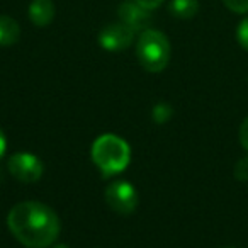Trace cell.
<instances>
[{"instance_id":"1","label":"cell","mask_w":248,"mask_h":248,"mask_svg":"<svg viewBox=\"0 0 248 248\" xmlns=\"http://www.w3.org/2000/svg\"><path fill=\"white\" fill-rule=\"evenodd\" d=\"M7 226L16 240L28 248L51 247L62 230L58 214L36 201L16 204L7 214Z\"/></svg>"},{"instance_id":"2","label":"cell","mask_w":248,"mask_h":248,"mask_svg":"<svg viewBox=\"0 0 248 248\" xmlns=\"http://www.w3.org/2000/svg\"><path fill=\"white\" fill-rule=\"evenodd\" d=\"M93 163L102 175L112 177L123 172L131 162V148L116 135H102L93 141L90 150Z\"/></svg>"},{"instance_id":"3","label":"cell","mask_w":248,"mask_h":248,"mask_svg":"<svg viewBox=\"0 0 248 248\" xmlns=\"http://www.w3.org/2000/svg\"><path fill=\"white\" fill-rule=\"evenodd\" d=\"M170 43L167 36L155 29L141 32L136 43V56L141 66L150 73H158L167 68L170 62Z\"/></svg>"},{"instance_id":"4","label":"cell","mask_w":248,"mask_h":248,"mask_svg":"<svg viewBox=\"0 0 248 248\" xmlns=\"http://www.w3.org/2000/svg\"><path fill=\"white\" fill-rule=\"evenodd\" d=\"M106 202L114 213L131 214L138 206V192L126 180H114L106 189Z\"/></svg>"},{"instance_id":"5","label":"cell","mask_w":248,"mask_h":248,"mask_svg":"<svg viewBox=\"0 0 248 248\" xmlns=\"http://www.w3.org/2000/svg\"><path fill=\"white\" fill-rule=\"evenodd\" d=\"M9 172L14 179L24 184L38 182L43 175V162L36 155L28 152H17L7 162Z\"/></svg>"},{"instance_id":"6","label":"cell","mask_w":248,"mask_h":248,"mask_svg":"<svg viewBox=\"0 0 248 248\" xmlns=\"http://www.w3.org/2000/svg\"><path fill=\"white\" fill-rule=\"evenodd\" d=\"M135 39V31L124 22H112L99 34V45L107 51H123L129 48Z\"/></svg>"},{"instance_id":"7","label":"cell","mask_w":248,"mask_h":248,"mask_svg":"<svg viewBox=\"0 0 248 248\" xmlns=\"http://www.w3.org/2000/svg\"><path fill=\"white\" fill-rule=\"evenodd\" d=\"M117 14H119L121 22H124V24L128 26V28H131L135 32L150 29V24H152V19H153L152 12H150L148 9L141 7L135 0H126V2H123V4L119 5Z\"/></svg>"},{"instance_id":"8","label":"cell","mask_w":248,"mask_h":248,"mask_svg":"<svg viewBox=\"0 0 248 248\" xmlns=\"http://www.w3.org/2000/svg\"><path fill=\"white\" fill-rule=\"evenodd\" d=\"M29 19L38 28H46L55 19V4L53 0H32L29 5Z\"/></svg>"},{"instance_id":"9","label":"cell","mask_w":248,"mask_h":248,"mask_svg":"<svg viewBox=\"0 0 248 248\" xmlns=\"http://www.w3.org/2000/svg\"><path fill=\"white\" fill-rule=\"evenodd\" d=\"M21 38V26L9 16H0V46H12Z\"/></svg>"},{"instance_id":"10","label":"cell","mask_w":248,"mask_h":248,"mask_svg":"<svg viewBox=\"0 0 248 248\" xmlns=\"http://www.w3.org/2000/svg\"><path fill=\"white\" fill-rule=\"evenodd\" d=\"M169 9L175 17L192 19L199 12V2L197 0H172Z\"/></svg>"},{"instance_id":"11","label":"cell","mask_w":248,"mask_h":248,"mask_svg":"<svg viewBox=\"0 0 248 248\" xmlns=\"http://www.w3.org/2000/svg\"><path fill=\"white\" fill-rule=\"evenodd\" d=\"M172 114H173V109L167 102H158L155 107H153V119H155V123H158V124L167 123V121L172 117Z\"/></svg>"},{"instance_id":"12","label":"cell","mask_w":248,"mask_h":248,"mask_svg":"<svg viewBox=\"0 0 248 248\" xmlns=\"http://www.w3.org/2000/svg\"><path fill=\"white\" fill-rule=\"evenodd\" d=\"M236 39H238V43H240L241 48L248 51V17H245L243 21L238 24Z\"/></svg>"},{"instance_id":"13","label":"cell","mask_w":248,"mask_h":248,"mask_svg":"<svg viewBox=\"0 0 248 248\" xmlns=\"http://www.w3.org/2000/svg\"><path fill=\"white\" fill-rule=\"evenodd\" d=\"M234 177L240 182H247L248 180V155L236 162V165H234Z\"/></svg>"},{"instance_id":"14","label":"cell","mask_w":248,"mask_h":248,"mask_svg":"<svg viewBox=\"0 0 248 248\" xmlns=\"http://www.w3.org/2000/svg\"><path fill=\"white\" fill-rule=\"evenodd\" d=\"M223 4L234 14H247L248 0H223Z\"/></svg>"},{"instance_id":"15","label":"cell","mask_w":248,"mask_h":248,"mask_svg":"<svg viewBox=\"0 0 248 248\" xmlns=\"http://www.w3.org/2000/svg\"><path fill=\"white\" fill-rule=\"evenodd\" d=\"M238 136H240V143H241V146H243V148L248 152V116L245 117L243 123H241V126H240V133H238Z\"/></svg>"},{"instance_id":"16","label":"cell","mask_w":248,"mask_h":248,"mask_svg":"<svg viewBox=\"0 0 248 248\" xmlns=\"http://www.w3.org/2000/svg\"><path fill=\"white\" fill-rule=\"evenodd\" d=\"M135 2H138L141 7L148 9V11H153V9H156V7L162 5L163 0H135Z\"/></svg>"},{"instance_id":"17","label":"cell","mask_w":248,"mask_h":248,"mask_svg":"<svg viewBox=\"0 0 248 248\" xmlns=\"http://www.w3.org/2000/svg\"><path fill=\"white\" fill-rule=\"evenodd\" d=\"M5 150H7V140H5V135L2 133V129H0V158L4 156Z\"/></svg>"},{"instance_id":"18","label":"cell","mask_w":248,"mask_h":248,"mask_svg":"<svg viewBox=\"0 0 248 248\" xmlns=\"http://www.w3.org/2000/svg\"><path fill=\"white\" fill-rule=\"evenodd\" d=\"M53 248H68L66 245H56V247H53Z\"/></svg>"},{"instance_id":"19","label":"cell","mask_w":248,"mask_h":248,"mask_svg":"<svg viewBox=\"0 0 248 248\" xmlns=\"http://www.w3.org/2000/svg\"><path fill=\"white\" fill-rule=\"evenodd\" d=\"M224 248H236V247H224Z\"/></svg>"}]
</instances>
